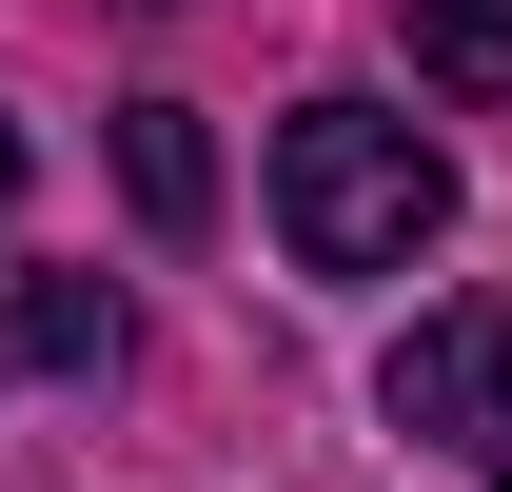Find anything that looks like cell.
Returning a JSON list of instances; mask_svg holds the SVG:
<instances>
[{"label": "cell", "mask_w": 512, "mask_h": 492, "mask_svg": "<svg viewBox=\"0 0 512 492\" xmlns=\"http://www.w3.org/2000/svg\"><path fill=\"white\" fill-rule=\"evenodd\" d=\"M276 237H296V276H414L453 237V158L375 99H296L276 119Z\"/></svg>", "instance_id": "cell-1"}, {"label": "cell", "mask_w": 512, "mask_h": 492, "mask_svg": "<svg viewBox=\"0 0 512 492\" xmlns=\"http://www.w3.org/2000/svg\"><path fill=\"white\" fill-rule=\"evenodd\" d=\"M394 433H434V453H473V473H512V296H453L394 335Z\"/></svg>", "instance_id": "cell-2"}, {"label": "cell", "mask_w": 512, "mask_h": 492, "mask_svg": "<svg viewBox=\"0 0 512 492\" xmlns=\"http://www.w3.org/2000/svg\"><path fill=\"white\" fill-rule=\"evenodd\" d=\"M0 374H119V296L99 276H0Z\"/></svg>", "instance_id": "cell-3"}, {"label": "cell", "mask_w": 512, "mask_h": 492, "mask_svg": "<svg viewBox=\"0 0 512 492\" xmlns=\"http://www.w3.org/2000/svg\"><path fill=\"white\" fill-rule=\"evenodd\" d=\"M119 178H138V217H158V237H197V217H217V138H197V99H119Z\"/></svg>", "instance_id": "cell-4"}, {"label": "cell", "mask_w": 512, "mask_h": 492, "mask_svg": "<svg viewBox=\"0 0 512 492\" xmlns=\"http://www.w3.org/2000/svg\"><path fill=\"white\" fill-rule=\"evenodd\" d=\"M414 79L434 99H512V0H414Z\"/></svg>", "instance_id": "cell-5"}, {"label": "cell", "mask_w": 512, "mask_h": 492, "mask_svg": "<svg viewBox=\"0 0 512 492\" xmlns=\"http://www.w3.org/2000/svg\"><path fill=\"white\" fill-rule=\"evenodd\" d=\"M0 217H20V119H0Z\"/></svg>", "instance_id": "cell-6"}, {"label": "cell", "mask_w": 512, "mask_h": 492, "mask_svg": "<svg viewBox=\"0 0 512 492\" xmlns=\"http://www.w3.org/2000/svg\"><path fill=\"white\" fill-rule=\"evenodd\" d=\"M138 20H178V0H138Z\"/></svg>", "instance_id": "cell-7"}]
</instances>
